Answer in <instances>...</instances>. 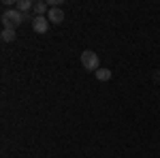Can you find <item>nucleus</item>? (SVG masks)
I'll return each mask as SVG.
<instances>
[{"mask_svg":"<svg viewBox=\"0 0 160 158\" xmlns=\"http://www.w3.org/2000/svg\"><path fill=\"white\" fill-rule=\"evenodd\" d=\"M2 41L4 43H11V41H15V30H2Z\"/></svg>","mask_w":160,"mask_h":158,"instance_id":"nucleus-8","label":"nucleus"},{"mask_svg":"<svg viewBox=\"0 0 160 158\" xmlns=\"http://www.w3.org/2000/svg\"><path fill=\"white\" fill-rule=\"evenodd\" d=\"M32 11L37 13V15H45V11H47V2H34V9H32Z\"/></svg>","mask_w":160,"mask_h":158,"instance_id":"nucleus-7","label":"nucleus"},{"mask_svg":"<svg viewBox=\"0 0 160 158\" xmlns=\"http://www.w3.org/2000/svg\"><path fill=\"white\" fill-rule=\"evenodd\" d=\"M47 28H49V19L45 15H34L32 17V30L37 34H47Z\"/></svg>","mask_w":160,"mask_h":158,"instance_id":"nucleus-3","label":"nucleus"},{"mask_svg":"<svg viewBox=\"0 0 160 158\" xmlns=\"http://www.w3.org/2000/svg\"><path fill=\"white\" fill-rule=\"evenodd\" d=\"M47 19H49V24H62L64 22V11H62L60 7H53L47 13Z\"/></svg>","mask_w":160,"mask_h":158,"instance_id":"nucleus-4","label":"nucleus"},{"mask_svg":"<svg viewBox=\"0 0 160 158\" xmlns=\"http://www.w3.org/2000/svg\"><path fill=\"white\" fill-rule=\"evenodd\" d=\"M28 17H30V13H19L17 9H7V11L2 13L0 22L4 26V30H15L19 24H24Z\"/></svg>","mask_w":160,"mask_h":158,"instance_id":"nucleus-1","label":"nucleus"},{"mask_svg":"<svg viewBox=\"0 0 160 158\" xmlns=\"http://www.w3.org/2000/svg\"><path fill=\"white\" fill-rule=\"evenodd\" d=\"M81 66L86 69V71H98V56L92 51V49H86V51H81Z\"/></svg>","mask_w":160,"mask_h":158,"instance_id":"nucleus-2","label":"nucleus"},{"mask_svg":"<svg viewBox=\"0 0 160 158\" xmlns=\"http://www.w3.org/2000/svg\"><path fill=\"white\" fill-rule=\"evenodd\" d=\"M94 75H96L98 81H109V79H111V71H109V69H98Z\"/></svg>","mask_w":160,"mask_h":158,"instance_id":"nucleus-6","label":"nucleus"},{"mask_svg":"<svg viewBox=\"0 0 160 158\" xmlns=\"http://www.w3.org/2000/svg\"><path fill=\"white\" fill-rule=\"evenodd\" d=\"M15 9L19 13H28V11L34 9V2H32V0H17V2H15Z\"/></svg>","mask_w":160,"mask_h":158,"instance_id":"nucleus-5","label":"nucleus"}]
</instances>
